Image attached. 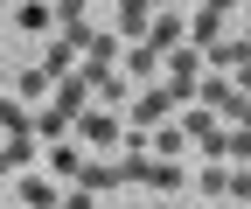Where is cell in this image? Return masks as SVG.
<instances>
[{"label": "cell", "instance_id": "obj_26", "mask_svg": "<svg viewBox=\"0 0 251 209\" xmlns=\"http://www.w3.org/2000/svg\"><path fill=\"white\" fill-rule=\"evenodd\" d=\"M209 209H230V202H209Z\"/></svg>", "mask_w": 251, "mask_h": 209}, {"label": "cell", "instance_id": "obj_21", "mask_svg": "<svg viewBox=\"0 0 251 209\" xmlns=\"http://www.w3.org/2000/svg\"><path fill=\"white\" fill-rule=\"evenodd\" d=\"M202 7H209V14H224V21H230V14L244 7V0H202Z\"/></svg>", "mask_w": 251, "mask_h": 209}, {"label": "cell", "instance_id": "obj_5", "mask_svg": "<svg viewBox=\"0 0 251 209\" xmlns=\"http://www.w3.org/2000/svg\"><path fill=\"white\" fill-rule=\"evenodd\" d=\"M35 167L49 174V182H77V167H84V146H77V139H63V146H49V154H42Z\"/></svg>", "mask_w": 251, "mask_h": 209}, {"label": "cell", "instance_id": "obj_29", "mask_svg": "<svg viewBox=\"0 0 251 209\" xmlns=\"http://www.w3.org/2000/svg\"><path fill=\"white\" fill-rule=\"evenodd\" d=\"M0 209H7V202H0ZM14 209H21V202H14Z\"/></svg>", "mask_w": 251, "mask_h": 209}, {"label": "cell", "instance_id": "obj_28", "mask_svg": "<svg viewBox=\"0 0 251 209\" xmlns=\"http://www.w3.org/2000/svg\"><path fill=\"white\" fill-rule=\"evenodd\" d=\"M153 7H168V0H153Z\"/></svg>", "mask_w": 251, "mask_h": 209}, {"label": "cell", "instance_id": "obj_2", "mask_svg": "<svg viewBox=\"0 0 251 209\" xmlns=\"http://www.w3.org/2000/svg\"><path fill=\"white\" fill-rule=\"evenodd\" d=\"M70 139L84 146V154H105V146H119L126 133H119L112 112H77V118H70Z\"/></svg>", "mask_w": 251, "mask_h": 209}, {"label": "cell", "instance_id": "obj_30", "mask_svg": "<svg viewBox=\"0 0 251 209\" xmlns=\"http://www.w3.org/2000/svg\"><path fill=\"white\" fill-rule=\"evenodd\" d=\"M244 209H251V202H244Z\"/></svg>", "mask_w": 251, "mask_h": 209}, {"label": "cell", "instance_id": "obj_16", "mask_svg": "<svg viewBox=\"0 0 251 209\" xmlns=\"http://www.w3.org/2000/svg\"><path fill=\"white\" fill-rule=\"evenodd\" d=\"M188 98H202V105H224V98H230V77H224V70H209V77H196V91H188Z\"/></svg>", "mask_w": 251, "mask_h": 209}, {"label": "cell", "instance_id": "obj_11", "mask_svg": "<svg viewBox=\"0 0 251 209\" xmlns=\"http://www.w3.org/2000/svg\"><path fill=\"white\" fill-rule=\"evenodd\" d=\"M77 188L112 195V188H119V167H112V161H84V167H77Z\"/></svg>", "mask_w": 251, "mask_h": 209}, {"label": "cell", "instance_id": "obj_6", "mask_svg": "<svg viewBox=\"0 0 251 209\" xmlns=\"http://www.w3.org/2000/svg\"><path fill=\"white\" fill-rule=\"evenodd\" d=\"M7 84H14V98H21V105H42V98L56 91V77H49L42 63H21V70H14Z\"/></svg>", "mask_w": 251, "mask_h": 209}, {"label": "cell", "instance_id": "obj_7", "mask_svg": "<svg viewBox=\"0 0 251 209\" xmlns=\"http://www.w3.org/2000/svg\"><path fill=\"white\" fill-rule=\"evenodd\" d=\"M14 28H21V35H49L56 7H49V0H14Z\"/></svg>", "mask_w": 251, "mask_h": 209}, {"label": "cell", "instance_id": "obj_10", "mask_svg": "<svg viewBox=\"0 0 251 209\" xmlns=\"http://www.w3.org/2000/svg\"><path fill=\"white\" fill-rule=\"evenodd\" d=\"M147 21H153V0H119V35H126V42H140Z\"/></svg>", "mask_w": 251, "mask_h": 209}, {"label": "cell", "instance_id": "obj_3", "mask_svg": "<svg viewBox=\"0 0 251 209\" xmlns=\"http://www.w3.org/2000/svg\"><path fill=\"white\" fill-rule=\"evenodd\" d=\"M14 202H21V209H56V202H63V188L49 182L42 167H21V174H14Z\"/></svg>", "mask_w": 251, "mask_h": 209}, {"label": "cell", "instance_id": "obj_22", "mask_svg": "<svg viewBox=\"0 0 251 209\" xmlns=\"http://www.w3.org/2000/svg\"><path fill=\"white\" fill-rule=\"evenodd\" d=\"M7 77H14V70H7V63H0V91H7Z\"/></svg>", "mask_w": 251, "mask_h": 209}, {"label": "cell", "instance_id": "obj_8", "mask_svg": "<svg viewBox=\"0 0 251 209\" xmlns=\"http://www.w3.org/2000/svg\"><path fill=\"white\" fill-rule=\"evenodd\" d=\"M35 63H42L49 77H70V70H77V42H70V35H49V42H42V56H35Z\"/></svg>", "mask_w": 251, "mask_h": 209}, {"label": "cell", "instance_id": "obj_9", "mask_svg": "<svg viewBox=\"0 0 251 209\" xmlns=\"http://www.w3.org/2000/svg\"><path fill=\"white\" fill-rule=\"evenodd\" d=\"M181 35H188V28H181V21H175L168 7H153V21H147V42L168 56V49H181Z\"/></svg>", "mask_w": 251, "mask_h": 209}, {"label": "cell", "instance_id": "obj_13", "mask_svg": "<svg viewBox=\"0 0 251 209\" xmlns=\"http://www.w3.org/2000/svg\"><path fill=\"white\" fill-rule=\"evenodd\" d=\"M181 139H188V133H181V126H168V118H161V126H147V146H153V161H175V154H181Z\"/></svg>", "mask_w": 251, "mask_h": 209}, {"label": "cell", "instance_id": "obj_4", "mask_svg": "<svg viewBox=\"0 0 251 209\" xmlns=\"http://www.w3.org/2000/svg\"><path fill=\"white\" fill-rule=\"evenodd\" d=\"M119 77H126V84H153V77H161V49H153V42L140 35L133 49L119 56Z\"/></svg>", "mask_w": 251, "mask_h": 209}, {"label": "cell", "instance_id": "obj_15", "mask_svg": "<svg viewBox=\"0 0 251 209\" xmlns=\"http://www.w3.org/2000/svg\"><path fill=\"white\" fill-rule=\"evenodd\" d=\"M28 126H35V112H28L14 91H0V133H28Z\"/></svg>", "mask_w": 251, "mask_h": 209}, {"label": "cell", "instance_id": "obj_23", "mask_svg": "<svg viewBox=\"0 0 251 209\" xmlns=\"http://www.w3.org/2000/svg\"><path fill=\"white\" fill-rule=\"evenodd\" d=\"M147 209H168V202H161V195H153V202H147Z\"/></svg>", "mask_w": 251, "mask_h": 209}, {"label": "cell", "instance_id": "obj_17", "mask_svg": "<svg viewBox=\"0 0 251 209\" xmlns=\"http://www.w3.org/2000/svg\"><path fill=\"white\" fill-rule=\"evenodd\" d=\"M224 188H230V167H202L196 174V195L202 202H224Z\"/></svg>", "mask_w": 251, "mask_h": 209}, {"label": "cell", "instance_id": "obj_18", "mask_svg": "<svg viewBox=\"0 0 251 209\" xmlns=\"http://www.w3.org/2000/svg\"><path fill=\"white\" fill-rule=\"evenodd\" d=\"M230 202H251V167H230V188H224Z\"/></svg>", "mask_w": 251, "mask_h": 209}, {"label": "cell", "instance_id": "obj_14", "mask_svg": "<svg viewBox=\"0 0 251 209\" xmlns=\"http://www.w3.org/2000/svg\"><path fill=\"white\" fill-rule=\"evenodd\" d=\"M28 133H35V139H63V133H70V112H63V105L49 98V105L35 112V126H28Z\"/></svg>", "mask_w": 251, "mask_h": 209}, {"label": "cell", "instance_id": "obj_1", "mask_svg": "<svg viewBox=\"0 0 251 209\" xmlns=\"http://www.w3.org/2000/svg\"><path fill=\"white\" fill-rule=\"evenodd\" d=\"M168 112H175V91H168V84H140V91L126 98V133H147V126H161Z\"/></svg>", "mask_w": 251, "mask_h": 209}, {"label": "cell", "instance_id": "obj_12", "mask_svg": "<svg viewBox=\"0 0 251 209\" xmlns=\"http://www.w3.org/2000/svg\"><path fill=\"white\" fill-rule=\"evenodd\" d=\"M188 42H196V49H209V42H224V14H209V7H196V14H188Z\"/></svg>", "mask_w": 251, "mask_h": 209}, {"label": "cell", "instance_id": "obj_27", "mask_svg": "<svg viewBox=\"0 0 251 209\" xmlns=\"http://www.w3.org/2000/svg\"><path fill=\"white\" fill-rule=\"evenodd\" d=\"M0 7H14V0H0Z\"/></svg>", "mask_w": 251, "mask_h": 209}, {"label": "cell", "instance_id": "obj_20", "mask_svg": "<svg viewBox=\"0 0 251 209\" xmlns=\"http://www.w3.org/2000/svg\"><path fill=\"white\" fill-rule=\"evenodd\" d=\"M56 209H98V202H91V188H77V182H70V188H63V202H56Z\"/></svg>", "mask_w": 251, "mask_h": 209}, {"label": "cell", "instance_id": "obj_25", "mask_svg": "<svg viewBox=\"0 0 251 209\" xmlns=\"http://www.w3.org/2000/svg\"><path fill=\"white\" fill-rule=\"evenodd\" d=\"M98 209H126V202H98Z\"/></svg>", "mask_w": 251, "mask_h": 209}, {"label": "cell", "instance_id": "obj_19", "mask_svg": "<svg viewBox=\"0 0 251 209\" xmlns=\"http://www.w3.org/2000/svg\"><path fill=\"white\" fill-rule=\"evenodd\" d=\"M230 91H244V98H251V56H237V63H230Z\"/></svg>", "mask_w": 251, "mask_h": 209}, {"label": "cell", "instance_id": "obj_24", "mask_svg": "<svg viewBox=\"0 0 251 209\" xmlns=\"http://www.w3.org/2000/svg\"><path fill=\"white\" fill-rule=\"evenodd\" d=\"M244 42H251V14H244Z\"/></svg>", "mask_w": 251, "mask_h": 209}]
</instances>
